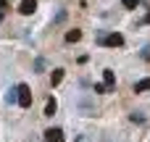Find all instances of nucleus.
<instances>
[{
  "label": "nucleus",
  "mask_w": 150,
  "mask_h": 142,
  "mask_svg": "<svg viewBox=\"0 0 150 142\" xmlns=\"http://www.w3.org/2000/svg\"><path fill=\"white\" fill-rule=\"evenodd\" d=\"M82 40V29H69L66 32V42H79Z\"/></svg>",
  "instance_id": "obj_7"
},
{
  "label": "nucleus",
  "mask_w": 150,
  "mask_h": 142,
  "mask_svg": "<svg viewBox=\"0 0 150 142\" xmlns=\"http://www.w3.org/2000/svg\"><path fill=\"white\" fill-rule=\"evenodd\" d=\"M103 84L108 87V92H111V90L116 87V74H113L111 69H105V71H103Z\"/></svg>",
  "instance_id": "obj_4"
},
{
  "label": "nucleus",
  "mask_w": 150,
  "mask_h": 142,
  "mask_svg": "<svg viewBox=\"0 0 150 142\" xmlns=\"http://www.w3.org/2000/svg\"><path fill=\"white\" fill-rule=\"evenodd\" d=\"M148 90H150V79H140L134 84V92H148Z\"/></svg>",
  "instance_id": "obj_9"
},
{
  "label": "nucleus",
  "mask_w": 150,
  "mask_h": 142,
  "mask_svg": "<svg viewBox=\"0 0 150 142\" xmlns=\"http://www.w3.org/2000/svg\"><path fill=\"white\" fill-rule=\"evenodd\" d=\"M34 11H37V0H21V5H18L21 16H32Z\"/></svg>",
  "instance_id": "obj_3"
},
{
  "label": "nucleus",
  "mask_w": 150,
  "mask_h": 142,
  "mask_svg": "<svg viewBox=\"0 0 150 142\" xmlns=\"http://www.w3.org/2000/svg\"><path fill=\"white\" fill-rule=\"evenodd\" d=\"M63 74H66L63 69H53V74H50V84H53V87H58V84L63 82Z\"/></svg>",
  "instance_id": "obj_6"
},
{
  "label": "nucleus",
  "mask_w": 150,
  "mask_h": 142,
  "mask_svg": "<svg viewBox=\"0 0 150 142\" xmlns=\"http://www.w3.org/2000/svg\"><path fill=\"white\" fill-rule=\"evenodd\" d=\"M16 100H18L21 108H29L32 105V90H29V84H18L16 87Z\"/></svg>",
  "instance_id": "obj_1"
},
{
  "label": "nucleus",
  "mask_w": 150,
  "mask_h": 142,
  "mask_svg": "<svg viewBox=\"0 0 150 142\" xmlns=\"http://www.w3.org/2000/svg\"><path fill=\"white\" fill-rule=\"evenodd\" d=\"M55 111H58V103L50 97V100H47V105H45V116H55Z\"/></svg>",
  "instance_id": "obj_8"
},
{
  "label": "nucleus",
  "mask_w": 150,
  "mask_h": 142,
  "mask_svg": "<svg viewBox=\"0 0 150 142\" xmlns=\"http://www.w3.org/2000/svg\"><path fill=\"white\" fill-rule=\"evenodd\" d=\"M100 45H105V47H124V37L119 32H113L108 37H100Z\"/></svg>",
  "instance_id": "obj_2"
},
{
  "label": "nucleus",
  "mask_w": 150,
  "mask_h": 142,
  "mask_svg": "<svg viewBox=\"0 0 150 142\" xmlns=\"http://www.w3.org/2000/svg\"><path fill=\"white\" fill-rule=\"evenodd\" d=\"M140 55H142L145 61H150V45H148V47H145V50H142V53H140Z\"/></svg>",
  "instance_id": "obj_12"
},
{
  "label": "nucleus",
  "mask_w": 150,
  "mask_h": 142,
  "mask_svg": "<svg viewBox=\"0 0 150 142\" xmlns=\"http://www.w3.org/2000/svg\"><path fill=\"white\" fill-rule=\"evenodd\" d=\"M45 142H63V132L61 129H47L45 132Z\"/></svg>",
  "instance_id": "obj_5"
},
{
  "label": "nucleus",
  "mask_w": 150,
  "mask_h": 142,
  "mask_svg": "<svg viewBox=\"0 0 150 142\" xmlns=\"http://www.w3.org/2000/svg\"><path fill=\"white\" fill-rule=\"evenodd\" d=\"M5 5H8V3H5V0H0V8H5Z\"/></svg>",
  "instance_id": "obj_13"
},
{
  "label": "nucleus",
  "mask_w": 150,
  "mask_h": 142,
  "mask_svg": "<svg viewBox=\"0 0 150 142\" xmlns=\"http://www.w3.org/2000/svg\"><path fill=\"white\" fill-rule=\"evenodd\" d=\"M0 21H3V11H0Z\"/></svg>",
  "instance_id": "obj_14"
},
{
  "label": "nucleus",
  "mask_w": 150,
  "mask_h": 142,
  "mask_svg": "<svg viewBox=\"0 0 150 142\" xmlns=\"http://www.w3.org/2000/svg\"><path fill=\"white\" fill-rule=\"evenodd\" d=\"M95 92H98V95H105L108 87H105V84H95Z\"/></svg>",
  "instance_id": "obj_11"
},
{
  "label": "nucleus",
  "mask_w": 150,
  "mask_h": 142,
  "mask_svg": "<svg viewBox=\"0 0 150 142\" xmlns=\"http://www.w3.org/2000/svg\"><path fill=\"white\" fill-rule=\"evenodd\" d=\"M121 5L132 11V8H137V5H140V0H121Z\"/></svg>",
  "instance_id": "obj_10"
}]
</instances>
